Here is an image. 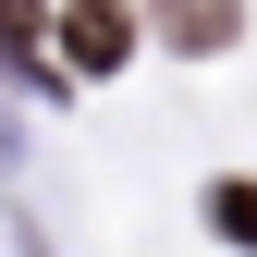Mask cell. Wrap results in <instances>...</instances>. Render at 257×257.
<instances>
[{
    "label": "cell",
    "instance_id": "cell-1",
    "mask_svg": "<svg viewBox=\"0 0 257 257\" xmlns=\"http://www.w3.org/2000/svg\"><path fill=\"white\" fill-rule=\"evenodd\" d=\"M61 61H74V74H122V61H135V13H122V0H74V13H61Z\"/></svg>",
    "mask_w": 257,
    "mask_h": 257
},
{
    "label": "cell",
    "instance_id": "cell-2",
    "mask_svg": "<svg viewBox=\"0 0 257 257\" xmlns=\"http://www.w3.org/2000/svg\"><path fill=\"white\" fill-rule=\"evenodd\" d=\"M147 25L172 49H233V25H245V0H147Z\"/></svg>",
    "mask_w": 257,
    "mask_h": 257
},
{
    "label": "cell",
    "instance_id": "cell-3",
    "mask_svg": "<svg viewBox=\"0 0 257 257\" xmlns=\"http://www.w3.org/2000/svg\"><path fill=\"white\" fill-rule=\"evenodd\" d=\"M208 220H220L245 257H257V184H208Z\"/></svg>",
    "mask_w": 257,
    "mask_h": 257
},
{
    "label": "cell",
    "instance_id": "cell-4",
    "mask_svg": "<svg viewBox=\"0 0 257 257\" xmlns=\"http://www.w3.org/2000/svg\"><path fill=\"white\" fill-rule=\"evenodd\" d=\"M37 37H49V0H0V49L37 61Z\"/></svg>",
    "mask_w": 257,
    "mask_h": 257
}]
</instances>
